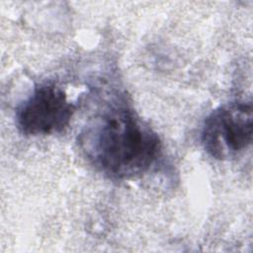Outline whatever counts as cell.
I'll use <instances>...</instances> for the list:
<instances>
[{"label":"cell","instance_id":"6da1fadb","mask_svg":"<svg viewBox=\"0 0 253 253\" xmlns=\"http://www.w3.org/2000/svg\"><path fill=\"white\" fill-rule=\"evenodd\" d=\"M79 144L88 161L114 180L143 175L162 151L158 134L126 105L95 116L81 131Z\"/></svg>","mask_w":253,"mask_h":253},{"label":"cell","instance_id":"7a4b0ae2","mask_svg":"<svg viewBox=\"0 0 253 253\" xmlns=\"http://www.w3.org/2000/svg\"><path fill=\"white\" fill-rule=\"evenodd\" d=\"M253 108L251 101H235L214 109L205 120L201 140L212 158L226 160L252 143Z\"/></svg>","mask_w":253,"mask_h":253},{"label":"cell","instance_id":"3957f363","mask_svg":"<svg viewBox=\"0 0 253 253\" xmlns=\"http://www.w3.org/2000/svg\"><path fill=\"white\" fill-rule=\"evenodd\" d=\"M74 109L60 86L50 82L42 83L18 106L16 126L29 136L58 133L68 126Z\"/></svg>","mask_w":253,"mask_h":253}]
</instances>
